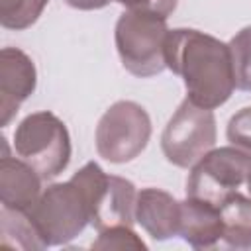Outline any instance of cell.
Masks as SVG:
<instances>
[{"label": "cell", "instance_id": "cell-1", "mask_svg": "<svg viewBox=\"0 0 251 251\" xmlns=\"http://www.w3.org/2000/svg\"><path fill=\"white\" fill-rule=\"evenodd\" d=\"M165 65L182 78L186 98L196 106L214 110L233 94L235 76L229 45L210 33L190 27L169 29Z\"/></svg>", "mask_w": 251, "mask_h": 251}, {"label": "cell", "instance_id": "cell-2", "mask_svg": "<svg viewBox=\"0 0 251 251\" xmlns=\"http://www.w3.org/2000/svg\"><path fill=\"white\" fill-rule=\"evenodd\" d=\"M27 216L45 247L73 241L90 224L88 200L73 176L65 182L49 184L27 210Z\"/></svg>", "mask_w": 251, "mask_h": 251}, {"label": "cell", "instance_id": "cell-3", "mask_svg": "<svg viewBox=\"0 0 251 251\" xmlns=\"http://www.w3.org/2000/svg\"><path fill=\"white\" fill-rule=\"evenodd\" d=\"M169 27L167 18L151 12L126 10L114 29L116 49L127 73L139 78L155 76L165 65V39Z\"/></svg>", "mask_w": 251, "mask_h": 251}, {"label": "cell", "instance_id": "cell-4", "mask_svg": "<svg viewBox=\"0 0 251 251\" xmlns=\"http://www.w3.org/2000/svg\"><path fill=\"white\" fill-rule=\"evenodd\" d=\"M14 149L43 180L59 176L71 161V135L61 118L41 110L25 116L14 131Z\"/></svg>", "mask_w": 251, "mask_h": 251}, {"label": "cell", "instance_id": "cell-5", "mask_svg": "<svg viewBox=\"0 0 251 251\" xmlns=\"http://www.w3.org/2000/svg\"><path fill=\"white\" fill-rule=\"evenodd\" d=\"M73 178L84 190L90 208V226L96 231L112 226H133L137 190L131 180L106 175L94 161L80 167Z\"/></svg>", "mask_w": 251, "mask_h": 251}, {"label": "cell", "instance_id": "cell-6", "mask_svg": "<svg viewBox=\"0 0 251 251\" xmlns=\"http://www.w3.org/2000/svg\"><path fill=\"white\" fill-rule=\"evenodd\" d=\"M151 137V118L133 100L114 102L100 118L94 133L96 151L110 163H127L141 155Z\"/></svg>", "mask_w": 251, "mask_h": 251}, {"label": "cell", "instance_id": "cell-7", "mask_svg": "<svg viewBox=\"0 0 251 251\" xmlns=\"http://www.w3.org/2000/svg\"><path fill=\"white\" fill-rule=\"evenodd\" d=\"M218 129L214 112L184 98L163 129L161 149L169 163L188 169L214 149Z\"/></svg>", "mask_w": 251, "mask_h": 251}, {"label": "cell", "instance_id": "cell-8", "mask_svg": "<svg viewBox=\"0 0 251 251\" xmlns=\"http://www.w3.org/2000/svg\"><path fill=\"white\" fill-rule=\"evenodd\" d=\"M251 169V153L235 145L208 151L190 167L186 196L222 206L231 194L239 192Z\"/></svg>", "mask_w": 251, "mask_h": 251}, {"label": "cell", "instance_id": "cell-9", "mask_svg": "<svg viewBox=\"0 0 251 251\" xmlns=\"http://www.w3.org/2000/svg\"><path fill=\"white\" fill-rule=\"evenodd\" d=\"M37 86V71L27 53L18 47L0 51V126H8L22 102H25Z\"/></svg>", "mask_w": 251, "mask_h": 251}, {"label": "cell", "instance_id": "cell-10", "mask_svg": "<svg viewBox=\"0 0 251 251\" xmlns=\"http://www.w3.org/2000/svg\"><path fill=\"white\" fill-rule=\"evenodd\" d=\"M135 222L155 241L171 239L178 235L180 202L161 188H141L135 198Z\"/></svg>", "mask_w": 251, "mask_h": 251}, {"label": "cell", "instance_id": "cell-11", "mask_svg": "<svg viewBox=\"0 0 251 251\" xmlns=\"http://www.w3.org/2000/svg\"><path fill=\"white\" fill-rule=\"evenodd\" d=\"M39 173L24 159L10 157L8 151L0 159V200L4 208L27 212L39 198L41 190Z\"/></svg>", "mask_w": 251, "mask_h": 251}, {"label": "cell", "instance_id": "cell-12", "mask_svg": "<svg viewBox=\"0 0 251 251\" xmlns=\"http://www.w3.org/2000/svg\"><path fill=\"white\" fill-rule=\"evenodd\" d=\"M178 235L192 245L194 249H208L222 241L224 235V220L218 206L190 198L180 202V222Z\"/></svg>", "mask_w": 251, "mask_h": 251}, {"label": "cell", "instance_id": "cell-13", "mask_svg": "<svg viewBox=\"0 0 251 251\" xmlns=\"http://www.w3.org/2000/svg\"><path fill=\"white\" fill-rule=\"evenodd\" d=\"M220 212L224 220L222 241L233 249H249L251 247V196H243L235 192L220 206Z\"/></svg>", "mask_w": 251, "mask_h": 251}, {"label": "cell", "instance_id": "cell-14", "mask_svg": "<svg viewBox=\"0 0 251 251\" xmlns=\"http://www.w3.org/2000/svg\"><path fill=\"white\" fill-rule=\"evenodd\" d=\"M2 222V245L4 247H18V249H45L39 233L29 220L27 212L4 208L0 210Z\"/></svg>", "mask_w": 251, "mask_h": 251}, {"label": "cell", "instance_id": "cell-15", "mask_svg": "<svg viewBox=\"0 0 251 251\" xmlns=\"http://www.w3.org/2000/svg\"><path fill=\"white\" fill-rule=\"evenodd\" d=\"M49 0H0V24L6 29H27L31 27Z\"/></svg>", "mask_w": 251, "mask_h": 251}, {"label": "cell", "instance_id": "cell-16", "mask_svg": "<svg viewBox=\"0 0 251 251\" xmlns=\"http://www.w3.org/2000/svg\"><path fill=\"white\" fill-rule=\"evenodd\" d=\"M227 45L231 53L235 88L251 90V25L239 29Z\"/></svg>", "mask_w": 251, "mask_h": 251}, {"label": "cell", "instance_id": "cell-17", "mask_svg": "<svg viewBox=\"0 0 251 251\" xmlns=\"http://www.w3.org/2000/svg\"><path fill=\"white\" fill-rule=\"evenodd\" d=\"M92 249H147L131 226H112L98 231Z\"/></svg>", "mask_w": 251, "mask_h": 251}, {"label": "cell", "instance_id": "cell-18", "mask_svg": "<svg viewBox=\"0 0 251 251\" xmlns=\"http://www.w3.org/2000/svg\"><path fill=\"white\" fill-rule=\"evenodd\" d=\"M226 135L231 145L251 153V106L235 112L227 124Z\"/></svg>", "mask_w": 251, "mask_h": 251}, {"label": "cell", "instance_id": "cell-19", "mask_svg": "<svg viewBox=\"0 0 251 251\" xmlns=\"http://www.w3.org/2000/svg\"><path fill=\"white\" fill-rule=\"evenodd\" d=\"M122 4L126 10H135V12H151L161 18H169L175 10L178 0H112Z\"/></svg>", "mask_w": 251, "mask_h": 251}, {"label": "cell", "instance_id": "cell-20", "mask_svg": "<svg viewBox=\"0 0 251 251\" xmlns=\"http://www.w3.org/2000/svg\"><path fill=\"white\" fill-rule=\"evenodd\" d=\"M65 2L76 10H100V8L108 6L112 0H65Z\"/></svg>", "mask_w": 251, "mask_h": 251}, {"label": "cell", "instance_id": "cell-21", "mask_svg": "<svg viewBox=\"0 0 251 251\" xmlns=\"http://www.w3.org/2000/svg\"><path fill=\"white\" fill-rule=\"evenodd\" d=\"M245 184H247V192H249V196H251V169H249V175H247Z\"/></svg>", "mask_w": 251, "mask_h": 251}]
</instances>
